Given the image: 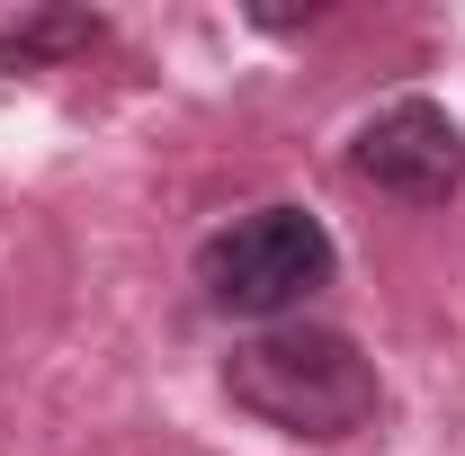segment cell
<instances>
[{"label": "cell", "mask_w": 465, "mask_h": 456, "mask_svg": "<svg viewBox=\"0 0 465 456\" xmlns=\"http://www.w3.org/2000/svg\"><path fill=\"white\" fill-rule=\"evenodd\" d=\"M331 233L313 224L304 206H260V215H232L224 233L197 242V286L215 313H242V322H278L295 313L313 286H331Z\"/></svg>", "instance_id": "cell-2"}, {"label": "cell", "mask_w": 465, "mask_h": 456, "mask_svg": "<svg viewBox=\"0 0 465 456\" xmlns=\"http://www.w3.org/2000/svg\"><path fill=\"white\" fill-rule=\"evenodd\" d=\"M81 45H99V18L90 9H36V18L0 27V72H36L54 55H81Z\"/></svg>", "instance_id": "cell-4"}, {"label": "cell", "mask_w": 465, "mask_h": 456, "mask_svg": "<svg viewBox=\"0 0 465 456\" xmlns=\"http://www.w3.org/2000/svg\"><path fill=\"white\" fill-rule=\"evenodd\" d=\"M349 171L367 188H385V197H403V206H448L465 188V125L439 99H394V108H376L358 125Z\"/></svg>", "instance_id": "cell-3"}, {"label": "cell", "mask_w": 465, "mask_h": 456, "mask_svg": "<svg viewBox=\"0 0 465 456\" xmlns=\"http://www.w3.org/2000/svg\"><path fill=\"white\" fill-rule=\"evenodd\" d=\"M224 394L242 402L251 421L287 430V439H358V430L376 421L385 385H376V358L349 341V332H322V322H269V332L232 341Z\"/></svg>", "instance_id": "cell-1"}]
</instances>
